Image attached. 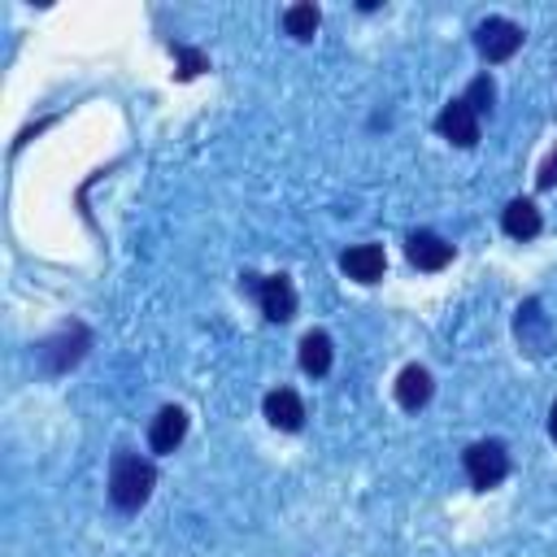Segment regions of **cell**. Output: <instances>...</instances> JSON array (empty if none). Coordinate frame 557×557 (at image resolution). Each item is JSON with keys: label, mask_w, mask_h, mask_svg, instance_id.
I'll return each instance as SVG.
<instances>
[{"label": "cell", "mask_w": 557, "mask_h": 557, "mask_svg": "<svg viewBox=\"0 0 557 557\" xmlns=\"http://www.w3.org/2000/svg\"><path fill=\"white\" fill-rule=\"evenodd\" d=\"M157 487V466L131 448H117L109 457V500L122 513H139Z\"/></svg>", "instance_id": "6da1fadb"}, {"label": "cell", "mask_w": 557, "mask_h": 557, "mask_svg": "<svg viewBox=\"0 0 557 557\" xmlns=\"http://www.w3.org/2000/svg\"><path fill=\"white\" fill-rule=\"evenodd\" d=\"M87 348H91L87 322L70 318V322H61L52 335H44V339L35 344V357H39V370H44V374H65V370H74V366L87 357Z\"/></svg>", "instance_id": "7a4b0ae2"}, {"label": "cell", "mask_w": 557, "mask_h": 557, "mask_svg": "<svg viewBox=\"0 0 557 557\" xmlns=\"http://www.w3.org/2000/svg\"><path fill=\"white\" fill-rule=\"evenodd\" d=\"M461 470H466V479H470L474 492H492L509 474V448L500 440H474L461 453Z\"/></svg>", "instance_id": "3957f363"}, {"label": "cell", "mask_w": 557, "mask_h": 557, "mask_svg": "<svg viewBox=\"0 0 557 557\" xmlns=\"http://www.w3.org/2000/svg\"><path fill=\"white\" fill-rule=\"evenodd\" d=\"M239 278H244V292L257 296V305H261V313L270 322H292L296 318L300 300H296V283L287 274H252V270H244Z\"/></svg>", "instance_id": "277c9868"}, {"label": "cell", "mask_w": 557, "mask_h": 557, "mask_svg": "<svg viewBox=\"0 0 557 557\" xmlns=\"http://www.w3.org/2000/svg\"><path fill=\"white\" fill-rule=\"evenodd\" d=\"M513 339H518L522 352H531V357H548V352H553L557 335H553V318L544 313V300H540V296H527V300L518 305V313H513Z\"/></svg>", "instance_id": "5b68a950"}, {"label": "cell", "mask_w": 557, "mask_h": 557, "mask_svg": "<svg viewBox=\"0 0 557 557\" xmlns=\"http://www.w3.org/2000/svg\"><path fill=\"white\" fill-rule=\"evenodd\" d=\"M474 48H479V57L487 65H500L522 48V26L509 22V17H483L474 26Z\"/></svg>", "instance_id": "8992f818"}, {"label": "cell", "mask_w": 557, "mask_h": 557, "mask_svg": "<svg viewBox=\"0 0 557 557\" xmlns=\"http://www.w3.org/2000/svg\"><path fill=\"white\" fill-rule=\"evenodd\" d=\"M405 257H409V265H413V270L435 274V270H444L457 252H453V244H448L444 235H435V231L418 226V231H409V235H405Z\"/></svg>", "instance_id": "52a82bcc"}, {"label": "cell", "mask_w": 557, "mask_h": 557, "mask_svg": "<svg viewBox=\"0 0 557 557\" xmlns=\"http://www.w3.org/2000/svg\"><path fill=\"white\" fill-rule=\"evenodd\" d=\"M435 131H440L448 144H457V148H474V144H479V113L457 96V100H448V104L435 113Z\"/></svg>", "instance_id": "ba28073f"}, {"label": "cell", "mask_w": 557, "mask_h": 557, "mask_svg": "<svg viewBox=\"0 0 557 557\" xmlns=\"http://www.w3.org/2000/svg\"><path fill=\"white\" fill-rule=\"evenodd\" d=\"M183 440H187V409H183V405H161L157 418L148 422V448L165 457V453H174Z\"/></svg>", "instance_id": "9c48e42d"}, {"label": "cell", "mask_w": 557, "mask_h": 557, "mask_svg": "<svg viewBox=\"0 0 557 557\" xmlns=\"http://www.w3.org/2000/svg\"><path fill=\"white\" fill-rule=\"evenodd\" d=\"M339 270L357 283H379L387 274V252H383V244H352L339 252Z\"/></svg>", "instance_id": "30bf717a"}, {"label": "cell", "mask_w": 557, "mask_h": 557, "mask_svg": "<svg viewBox=\"0 0 557 557\" xmlns=\"http://www.w3.org/2000/svg\"><path fill=\"white\" fill-rule=\"evenodd\" d=\"M431 396H435V379H431V370L418 366V361H409V366L396 374V405H400L405 413H418Z\"/></svg>", "instance_id": "8fae6325"}, {"label": "cell", "mask_w": 557, "mask_h": 557, "mask_svg": "<svg viewBox=\"0 0 557 557\" xmlns=\"http://www.w3.org/2000/svg\"><path fill=\"white\" fill-rule=\"evenodd\" d=\"M261 413H265V422H270L274 431H300V426H305V400H300L292 387H274V392H265Z\"/></svg>", "instance_id": "7c38bea8"}, {"label": "cell", "mask_w": 557, "mask_h": 557, "mask_svg": "<svg viewBox=\"0 0 557 557\" xmlns=\"http://www.w3.org/2000/svg\"><path fill=\"white\" fill-rule=\"evenodd\" d=\"M500 231L509 235V239H535L540 231H544V218H540V209H535V200H527V196H513L505 209H500Z\"/></svg>", "instance_id": "4fadbf2b"}, {"label": "cell", "mask_w": 557, "mask_h": 557, "mask_svg": "<svg viewBox=\"0 0 557 557\" xmlns=\"http://www.w3.org/2000/svg\"><path fill=\"white\" fill-rule=\"evenodd\" d=\"M296 361H300V370L309 374V379H322V374H331V361H335V344H331V335L326 331H305L300 335V352H296Z\"/></svg>", "instance_id": "5bb4252c"}, {"label": "cell", "mask_w": 557, "mask_h": 557, "mask_svg": "<svg viewBox=\"0 0 557 557\" xmlns=\"http://www.w3.org/2000/svg\"><path fill=\"white\" fill-rule=\"evenodd\" d=\"M318 26H322V9H318L313 0H300V4H287V9H283V30H287L296 44H309V39L318 35Z\"/></svg>", "instance_id": "9a60e30c"}, {"label": "cell", "mask_w": 557, "mask_h": 557, "mask_svg": "<svg viewBox=\"0 0 557 557\" xmlns=\"http://www.w3.org/2000/svg\"><path fill=\"white\" fill-rule=\"evenodd\" d=\"M170 52H174V61H178V83H187V78H196V74H205L209 70V57L200 52V48H187V44H170Z\"/></svg>", "instance_id": "2e32d148"}, {"label": "cell", "mask_w": 557, "mask_h": 557, "mask_svg": "<svg viewBox=\"0 0 557 557\" xmlns=\"http://www.w3.org/2000/svg\"><path fill=\"white\" fill-rule=\"evenodd\" d=\"M461 100H466V104H470V109H474V113L483 117V113H487V109L496 104V83H492V74H474Z\"/></svg>", "instance_id": "e0dca14e"}, {"label": "cell", "mask_w": 557, "mask_h": 557, "mask_svg": "<svg viewBox=\"0 0 557 557\" xmlns=\"http://www.w3.org/2000/svg\"><path fill=\"white\" fill-rule=\"evenodd\" d=\"M553 183H557V144L548 148V157H544L540 170H535V187H540V191H548Z\"/></svg>", "instance_id": "ac0fdd59"}, {"label": "cell", "mask_w": 557, "mask_h": 557, "mask_svg": "<svg viewBox=\"0 0 557 557\" xmlns=\"http://www.w3.org/2000/svg\"><path fill=\"white\" fill-rule=\"evenodd\" d=\"M548 440L557 444V400H553V409H548Z\"/></svg>", "instance_id": "d6986e66"}]
</instances>
